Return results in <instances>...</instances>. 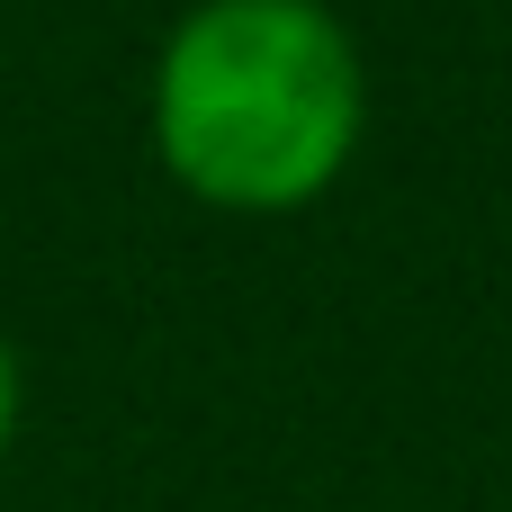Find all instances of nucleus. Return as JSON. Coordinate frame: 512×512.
<instances>
[{"instance_id":"1","label":"nucleus","mask_w":512,"mask_h":512,"mask_svg":"<svg viewBox=\"0 0 512 512\" xmlns=\"http://www.w3.org/2000/svg\"><path fill=\"white\" fill-rule=\"evenodd\" d=\"M369 126V63L333 0H189L153 54V153L225 216L315 207Z\"/></svg>"},{"instance_id":"2","label":"nucleus","mask_w":512,"mask_h":512,"mask_svg":"<svg viewBox=\"0 0 512 512\" xmlns=\"http://www.w3.org/2000/svg\"><path fill=\"white\" fill-rule=\"evenodd\" d=\"M18 405H27V378H18V351H9V333H0V450L18 441Z\"/></svg>"}]
</instances>
